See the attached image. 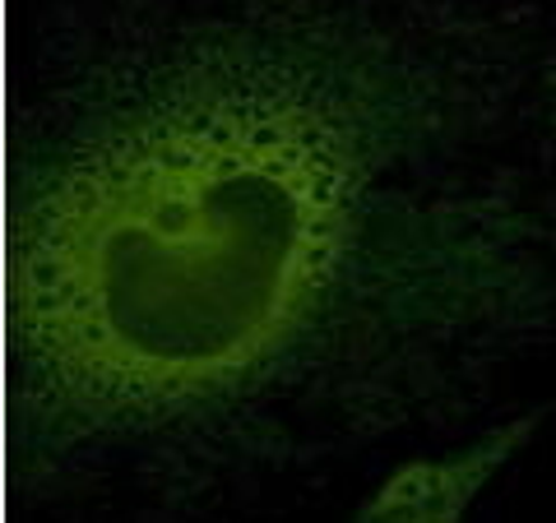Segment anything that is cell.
<instances>
[{"label": "cell", "instance_id": "obj_2", "mask_svg": "<svg viewBox=\"0 0 556 523\" xmlns=\"http://www.w3.org/2000/svg\"><path fill=\"white\" fill-rule=\"evenodd\" d=\"M538 422H543V408H529L450 455H417L399 463L353 523H459L468 505L482 496V486L529 445Z\"/></svg>", "mask_w": 556, "mask_h": 523}, {"label": "cell", "instance_id": "obj_1", "mask_svg": "<svg viewBox=\"0 0 556 523\" xmlns=\"http://www.w3.org/2000/svg\"><path fill=\"white\" fill-rule=\"evenodd\" d=\"M5 296L28 505L208 519L455 431L556 347V33L519 0H61Z\"/></svg>", "mask_w": 556, "mask_h": 523}]
</instances>
